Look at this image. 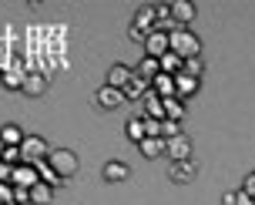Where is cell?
<instances>
[{
  "instance_id": "4fadbf2b",
  "label": "cell",
  "mask_w": 255,
  "mask_h": 205,
  "mask_svg": "<svg viewBox=\"0 0 255 205\" xmlns=\"http://www.w3.org/2000/svg\"><path fill=\"white\" fill-rule=\"evenodd\" d=\"M141 118H154V121H165V98H158V94H144V101H141Z\"/></svg>"
},
{
  "instance_id": "d6a6232c",
  "label": "cell",
  "mask_w": 255,
  "mask_h": 205,
  "mask_svg": "<svg viewBox=\"0 0 255 205\" xmlns=\"http://www.w3.org/2000/svg\"><path fill=\"white\" fill-rule=\"evenodd\" d=\"M235 205H255V199H252V195H245L242 189H239V192H235Z\"/></svg>"
},
{
  "instance_id": "e575fe53",
  "label": "cell",
  "mask_w": 255,
  "mask_h": 205,
  "mask_svg": "<svg viewBox=\"0 0 255 205\" xmlns=\"http://www.w3.org/2000/svg\"><path fill=\"white\" fill-rule=\"evenodd\" d=\"M10 172L13 168L7 165V162H0V182H10Z\"/></svg>"
},
{
  "instance_id": "ac0fdd59",
  "label": "cell",
  "mask_w": 255,
  "mask_h": 205,
  "mask_svg": "<svg viewBox=\"0 0 255 205\" xmlns=\"http://www.w3.org/2000/svg\"><path fill=\"white\" fill-rule=\"evenodd\" d=\"M131 71H134V74H138L141 81H148V84H151L154 77L161 74V64H158L154 57H141V61H138V67H131Z\"/></svg>"
},
{
  "instance_id": "74e56055",
  "label": "cell",
  "mask_w": 255,
  "mask_h": 205,
  "mask_svg": "<svg viewBox=\"0 0 255 205\" xmlns=\"http://www.w3.org/2000/svg\"><path fill=\"white\" fill-rule=\"evenodd\" d=\"M7 205H17V202H7Z\"/></svg>"
},
{
  "instance_id": "cb8c5ba5",
  "label": "cell",
  "mask_w": 255,
  "mask_h": 205,
  "mask_svg": "<svg viewBox=\"0 0 255 205\" xmlns=\"http://www.w3.org/2000/svg\"><path fill=\"white\" fill-rule=\"evenodd\" d=\"M51 199H54V189L44 185V182H37V185L30 189V205H47Z\"/></svg>"
},
{
  "instance_id": "9a60e30c",
  "label": "cell",
  "mask_w": 255,
  "mask_h": 205,
  "mask_svg": "<svg viewBox=\"0 0 255 205\" xmlns=\"http://www.w3.org/2000/svg\"><path fill=\"white\" fill-rule=\"evenodd\" d=\"M148 91H151L148 81H141L138 74H131V81L121 88V94H125V101H144V94H148Z\"/></svg>"
},
{
  "instance_id": "52a82bcc",
  "label": "cell",
  "mask_w": 255,
  "mask_h": 205,
  "mask_svg": "<svg viewBox=\"0 0 255 205\" xmlns=\"http://www.w3.org/2000/svg\"><path fill=\"white\" fill-rule=\"evenodd\" d=\"M37 182H40L37 165H27V162H20V165L10 172V185H13V189H34Z\"/></svg>"
},
{
  "instance_id": "e0dca14e",
  "label": "cell",
  "mask_w": 255,
  "mask_h": 205,
  "mask_svg": "<svg viewBox=\"0 0 255 205\" xmlns=\"http://www.w3.org/2000/svg\"><path fill=\"white\" fill-rule=\"evenodd\" d=\"M24 128H20V125H17V121H7V125H3V128H0V141H3V145H7V148H20V145H24Z\"/></svg>"
},
{
  "instance_id": "d590c367",
  "label": "cell",
  "mask_w": 255,
  "mask_h": 205,
  "mask_svg": "<svg viewBox=\"0 0 255 205\" xmlns=\"http://www.w3.org/2000/svg\"><path fill=\"white\" fill-rule=\"evenodd\" d=\"M222 205H235V192H225V195H222Z\"/></svg>"
},
{
  "instance_id": "ffe728a7",
  "label": "cell",
  "mask_w": 255,
  "mask_h": 205,
  "mask_svg": "<svg viewBox=\"0 0 255 205\" xmlns=\"http://www.w3.org/2000/svg\"><path fill=\"white\" fill-rule=\"evenodd\" d=\"M151 94H158V98H175V77L171 74H158L151 81Z\"/></svg>"
},
{
  "instance_id": "4dcf8cb0",
  "label": "cell",
  "mask_w": 255,
  "mask_h": 205,
  "mask_svg": "<svg viewBox=\"0 0 255 205\" xmlns=\"http://www.w3.org/2000/svg\"><path fill=\"white\" fill-rule=\"evenodd\" d=\"M13 202L17 205H30V189H13Z\"/></svg>"
},
{
  "instance_id": "4316f807",
  "label": "cell",
  "mask_w": 255,
  "mask_h": 205,
  "mask_svg": "<svg viewBox=\"0 0 255 205\" xmlns=\"http://www.w3.org/2000/svg\"><path fill=\"white\" fill-rule=\"evenodd\" d=\"M181 74L198 77V81H202V77H205V61H202V57H188V61H185V67H181Z\"/></svg>"
},
{
  "instance_id": "ba28073f",
  "label": "cell",
  "mask_w": 255,
  "mask_h": 205,
  "mask_svg": "<svg viewBox=\"0 0 255 205\" xmlns=\"http://www.w3.org/2000/svg\"><path fill=\"white\" fill-rule=\"evenodd\" d=\"M171 7V20H175V27H188L195 17H198V7L191 3V0H175V3H168Z\"/></svg>"
},
{
  "instance_id": "5b68a950",
  "label": "cell",
  "mask_w": 255,
  "mask_h": 205,
  "mask_svg": "<svg viewBox=\"0 0 255 205\" xmlns=\"http://www.w3.org/2000/svg\"><path fill=\"white\" fill-rule=\"evenodd\" d=\"M168 51H171V37H168L165 30H151V34L144 37V57H154V61H161Z\"/></svg>"
},
{
  "instance_id": "d4e9b609",
  "label": "cell",
  "mask_w": 255,
  "mask_h": 205,
  "mask_svg": "<svg viewBox=\"0 0 255 205\" xmlns=\"http://www.w3.org/2000/svg\"><path fill=\"white\" fill-rule=\"evenodd\" d=\"M125 135L134 141V145H138V141H144V138H148V135H144V118H131V121L125 125Z\"/></svg>"
},
{
  "instance_id": "44dd1931",
  "label": "cell",
  "mask_w": 255,
  "mask_h": 205,
  "mask_svg": "<svg viewBox=\"0 0 255 205\" xmlns=\"http://www.w3.org/2000/svg\"><path fill=\"white\" fill-rule=\"evenodd\" d=\"M24 77H27V71L7 67V71H0V84H3V88H10V91H20V88H24Z\"/></svg>"
},
{
  "instance_id": "7c38bea8",
  "label": "cell",
  "mask_w": 255,
  "mask_h": 205,
  "mask_svg": "<svg viewBox=\"0 0 255 205\" xmlns=\"http://www.w3.org/2000/svg\"><path fill=\"white\" fill-rule=\"evenodd\" d=\"M198 91H202V81H198V77H188V74L175 77V98H178V101H188Z\"/></svg>"
},
{
  "instance_id": "836d02e7",
  "label": "cell",
  "mask_w": 255,
  "mask_h": 205,
  "mask_svg": "<svg viewBox=\"0 0 255 205\" xmlns=\"http://www.w3.org/2000/svg\"><path fill=\"white\" fill-rule=\"evenodd\" d=\"M128 37H131V44H144V34L134 30V27H128Z\"/></svg>"
},
{
  "instance_id": "f546056e",
  "label": "cell",
  "mask_w": 255,
  "mask_h": 205,
  "mask_svg": "<svg viewBox=\"0 0 255 205\" xmlns=\"http://www.w3.org/2000/svg\"><path fill=\"white\" fill-rule=\"evenodd\" d=\"M13 202V185L10 182H0V205H7Z\"/></svg>"
},
{
  "instance_id": "3957f363",
  "label": "cell",
  "mask_w": 255,
  "mask_h": 205,
  "mask_svg": "<svg viewBox=\"0 0 255 205\" xmlns=\"http://www.w3.org/2000/svg\"><path fill=\"white\" fill-rule=\"evenodd\" d=\"M47 155H51V145L40 138V135H27L24 145H20V162H27V165H37Z\"/></svg>"
},
{
  "instance_id": "d6986e66",
  "label": "cell",
  "mask_w": 255,
  "mask_h": 205,
  "mask_svg": "<svg viewBox=\"0 0 255 205\" xmlns=\"http://www.w3.org/2000/svg\"><path fill=\"white\" fill-rule=\"evenodd\" d=\"M138 152L144 155L148 162H154V158L165 155V138H144V141H138Z\"/></svg>"
},
{
  "instance_id": "603a6c76",
  "label": "cell",
  "mask_w": 255,
  "mask_h": 205,
  "mask_svg": "<svg viewBox=\"0 0 255 205\" xmlns=\"http://www.w3.org/2000/svg\"><path fill=\"white\" fill-rule=\"evenodd\" d=\"M37 175H40V182H44V185H51V189L64 185V179L51 168V162H47V158H44V162H37Z\"/></svg>"
},
{
  "instance_id": "f1b7e54d",
  "label": "cell",
  "mask_w": 255,
  "mask_h": 205,
  "mask_svg": "<svg viewBox=\"0 0 255 205\" xmlns=\"http://www.w3.org/2000/svg\"><path fill=\"white\" fill-rule=\"evenodd\" d=\"M0 162H7L10 168H17L20 165V148H3V158Z\"/></svg>"
},
{
  "instance_id": "6da1fadb",
  "label": "cell",
  "mask_w": 255,
  "mask_h": 205,
  "mask_svg": "<svg viewBox=\"0 0 255 205\" xmlns=\"http://www.w3.org/2000/svg\"><path fill=\"white\" fill-rule=\"evenodd\" d=\"M168 37H171V51L178 54L181 61H188V57H202V37H198L195 30H188V27H175Z\"/></svg>"
},
{
  "instance_id": "8d00e7d4",
  "label": "cell",
  "mask_w": 255,
  "mask_h": 205,
  "mask_svg": "<svg viewBox=\"0 0 255 205\" xmlns=\"http://www.w3.org/2000/svg\"><path fill=\"white\" fill-rule=\"evenodd\" d=\"M3 148H7V145H3V141H0V158H3Z\"/></svg>"
},
{
  "instance_id": "5bb4252c",
  "label": "cell",
  "mask_w": 255,
  "mask_h": 205,
  "mask_svg": "<svg viewBox=\"0 0 255 205\" xmlns=\"http://www.w3.org/2000/svg\"><path fill=\"white\" fill-rule=\"evenodd\" d=\"M101 179L108 182V185H118V182H128V179H131V168H128L125 162H108V165L101 168Z\"/></svg>"
},
{
  "instance_id": "8fae6325",
  "label": "cell",
  "mask_w": 255,
  "mask_h": 205,
  "mask_svg": "<svg viewBox=\"0 0 255 205\" xmlns=\"http://www.w3.org/2000/svg\"><path fill=\"white\" fill-rule=\"evenodd\" d=\"M121 101H125V94L118 88H108V84H101V88L94 91V104L98 108H104V111H115V108H121Z\"/></svg>"
},
{
  "instance_id": "7402d4cb",
  "label": "cell",
  "mask_w": 255,
  "mask_h": 205,
  "mask_svg": "<svg viewBox=\"0 0 255 205\" xmlns=\"http://www.w3.org/2000/svg\"><path fill=\"white\" fill-rule=\"evenodd\" d=\"M158 64H161V74H171V77H178V74H181V67H185V61H181V57H178L175 51H168L165 57L158 61Z\"/></svg>"
},
{
  "instance_id": "8992f818",
  "label": "cell",
  "mask_w": 255,
  "mask_h": 205,
  "mask_svg": "<svg viewBox=\"0 0 255 205\" xmlns=\"http://www.w3.org/2000/svg\"><path fill=\"white\" fill-rule=\"evenodd\" d=\"M47 88H51V81H47V74H44V71H27L20 94H27V98H44V94H47Z\"/></svg>"
},
{
  "instance_id": "2e32d148",
  "label": "cell",
  "mask_w": 255,
  "mask_h": 205,
  "mask_svg": "<svg viewBox=\"0 0 255 205\" xmlns=\"http://www.w3.org/2000/svg\"><path fill=\"white\" fill-rule=\"evenodd\" d=\"M131 74H134V71H131L128 64H121V61H118V64L108 67V81H104V84H108V88H118V91H121L128 81H131Z\"/></svg>"
},
{
  "instance_id": "1f68e13d",
  "label": "cell",
  "mask_w": 255,
  "mask_h": 205,
  "mask_svg": "<svg viewBox=\"0 0 255 205\" xmlns=\"http://www.w3.org/2000/svg\"><path fill=\"white\" fill-rule=\"evenodd\" d=\"M242 192L255 199V172H252V175H245V182H242Z\"/></svg>"
},
{
  "instance_id": "9c48e42d",
  "label": "cell",
  "mask_w": 255,
  "mask_h": 205,
  "mask_svg": "<svg viewBox=\"0 0 255 205\" xmlns=\"http://www.w3.org/2000/svg\"><path fill=\"white\" fill-rule=\"evenodd\" d=\"M195 175H198V165L195 162H171V168H168V179L175 182V185H188V182H195Z\"/></svg>"
},
{
  "instance_id": "83f0119b",
  "label": "cell",
  "mask_w": 255,
  "mask_h": 205,
  "mask_svg": "<svg viewBox=\"0 0 255 205\" xmlns=\"http://www.w3.org/2000/svg\"><path fill=\"white\" fill-rule=\"evenodd\" d=\"M178 135H185V131H181V121H171V118H165V121H161V138L171 141V138H178Z\"/></svg>"
},
{
  "instance_id": "30bf717a",
  "label": "cell",
  "mask_w": 255,
  "mask_h": 205,
  "mask_svg": "<svg viewBox=\"0 0 255 205\" xmlns=\"http://www.w3.org/2000/svg\"><path fill=\"white\" fill-rule=\"evenodd\" d=\"M165 155L171 158V162H188L191 158V138L188 135H178V138L165 141Z\"/></svg>"
},
{
  "instance_id": "7a4b0ae2",
  "label": "cell",
  "mask_w": 255,
  "mask_h": 205,
  "mask_svg": "<svg viewBox=\"0 0 255 205\" xmlns=\"http://www.w3.org/2000/svg\"><path fill=\"white\" fill-rule=\"evenodd\" d=\"M47 162H51V168L61 175L64 182H71L77 175V168H81V158H77L71 148H51V155H47Z\"/></svg>"
},
{
  "instance_id": "484cf974",
  "label": "cell",
  "mask_w": 255,
  "mask_h": 205,
  "mask_svg": "<svg viewBox=\"0 0 255 205\" xmlns=\"http://www.w3.org/2000/svg\"><path fill=\"white\" fill-rule=\"evenodd\" d=\"M165 118H171V121H185V101H178V98H165Z\"/></svg>"
},
{
  "instance_id": "277c9868",
  "label": "cell",
  "mask_w": 255,
  "mask_h": 205,
  "mask_svg": "<svg viewBox=\"0 0 255 205\" xmlns=\"http://www.w3.org/2000/svg\"><path fill=\"white\" fill-rule=\"evenodd\" d=\"M131 27H134V30H141L144 37H148L151 30H158V3H141L138 10H134Z\"/></svg>"
}]
</instances>
